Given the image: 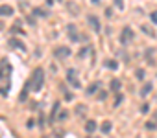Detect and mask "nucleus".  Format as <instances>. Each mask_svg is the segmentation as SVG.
Masks as SVG:
<instances>
[{"label": "nucleus", "mask_w": 157, "mask_h": 138, "mask_svg": "<svg viewBox=\"0 0 157 138\" xmlns=\"http://www.w3.org/2000/svg\"><path fill=\"white\" fill-rule=\"evenodd\" d=\"M43 81H44V72L43 68H35L33 74H32V79H30V87L33 92H39L43 89Z\"/></svg>", "instance_id": "f257e3e1"}, {"label": "nucleus", "mask_w": 157, "mask_h": 138, "mask_svg": "<svg viewBox=\"0 0 157 138\" xmlns=\"http://www.w3.org/2000/svg\"><path fill=\"white\" fill-rule=\"evenodd\" d=\"M13 72V66L11 63L4 57V59H0V79L2 81H10V76Z\"/></svg>", "instance_id": "f03ea898"}, {"label": "nucleus", "mask_w": 157, "mask_h": 138, "mask_svg": "<svg viewBox=\"0 0 157 138\" xmlns=\"http://www.w3.org/2000/svg\"><path fill=\"white\" fill-rule=\"evenodd\" d=\"M67 81H68V85H72L74 89H82V83H80V79H78V76H76V70H67Z\"/></svg>", "instance_id": "7ed1b4c3"}, {"label": "nucleus", "mask_w": 157, "mask_h": 138, "mask_svg": "<svg viewBox=\"0 0 157 138\" xmlns=\"http://www.w3.org/2000/svg\"><path fill=\"white\" fill-rule=\"evenodd\" d=\"M131 39H133V31H131V28H128V26H126V28H122V33H120V44H124V46H126Z\"/></svg>", "instance_id": "20e7f679"}, {"label": "nucleus", "mask_w": 157, "mask_h": 138, "mask_svg": "<svg viewBox=\"0 0 157 138\" xmlns=\"http://www.w3.org/2000/svg\"><path fill=\"white\" fill-rule=\"evenodd\" d=\"M70 48H67V46H57L56 50H54V55L57 57V59H67V57H70Z\"/></svg>", "instance_id": "39448f33"}, {"label": "nucleus", "mask_w": 157, "mask_h": 138, "mask_svg": "<svg viewBox=\"0 0 157 138\" xmlns=\"http://www.w3.org/2000/svg\"><path fill=\"white\" fill-rule=\"evenodd\" d=\"M87 24H89V26H91V28H93L96 33L102 30V26H100V20H98V17H96V15H87Z\"/></svg>", "instance_id": "423d86ee"}, {"label": "nucleus", "mask_w": 157, "mask_h": 138, "mask_svg": "<svg viewBox=\"0 0 157 138\" xmlns=\"http://www.w3.org/2000/svg\"><path fill=\"white\" fill-rule=\"evenodd\" d=\"M11 15H15V11H13L11 6H8V4L0 6V17H11Z\"/></svg>", "instance_id": "0eeeda50"}, {"label": "nucleus", "mask_w": 157, "mask_h": 138, "mask_svg": "<svg viewBox=\"0 0 157 138\" xmlns=\"http://www.w3.org/2000/svg\"><path fill=\"white\" fill-rule=\"evenodd\" d=\"M10 44H11V48H17V50H21V52H26L24 42H22V41H19V39H11V41H10Z\"/></svg>", "instance_id": "6e6552de"}, {"label": "nucleus", "mask_w": 157, "mask_h": 138, "mask_svg": "<svg viewBox=\"0 0 157 138\" xmlns=\"http://www.w3.org/2000/svg\"><path fill=\"white\" fill-rule=\"evenodd\" d=\"M98 89H100V83H98V81H94L93 85H89V87H87L85 94H87V96H93V94H96V92H98Z\"/></svg>", "instance_id": "1a4fd4ad"}, {"label": "nucleus", "mask_w": 157, "mask_h": 138, "mask_svg": "<svg viewBox=\"0 0 157 138\" xmlns=\"http://www.w3.org/2000/svg\"><path fill=\"white\" fill-rule=\"evenodd\" d=\"M109 89H111L113 92H120V89H122V83H120V79H111V83H109Z\"/></svg>", "instance_id": "9d476101"}, {"label": "nucleus", "mask_w": 157, "mask_h": 138, "mask_svg": "<svg viewBox=\"0 0 157 138\" xmlns=\"http://www.w3.org/2000/svg\"><path fill=\"white\" fill-rule=\"evenodd\" d=\"M32 13H33L35 17H39V19H41V17H43V19H44V17H48V11H46V9H43V8H33V11H32Z\"/></svg>", "instance_id": "9b49d317"}, {"label": "nucleus", "mask_w": 157, "mask_h": 138, "mask_svg": "<svg viewBox=\"0 0 157 138\" xmlns=\"http://www.w3.org/2000/svg\"><path fill=\"white\" fill-rule=\"evenodd\" d=\"M85 131H87V133H94V131H96V122H94V120H89V122L85 123Z\"/></svg>", "instance_id": "f8f14e48"}, {"label": "nucleus", "mask_w": 157, "mask_h": 138, "mask_svg": "<svg viewBox=\"0 0 157 138\" xmlns=\"http://www.w3.org/2000/svg\"><path fill=\"white\" fill-rule=\"evenodd\" d=\"M150 92H151V83H150V81H148V83H146V85H144V87H142V90H140V96H142V98H144V96H148V94H150Z\"/></svg>", "instance_id": "ddd939ff"}, {"label": "nucleus", "mask_w": 157, "mask_h": 138, "mask_svg": "<svg viewBox=\"0 0 157 138\" xmlns=\"http://www.w3.org/2000/svg\"><path fill=\"white\" fill-rule=\"evenodd\" d=\"M104 64H105L107 68H111V70H117V68H118V63H117V61H109V59H107Z\"/></svg>", "instance_id": "4468645a"}, {"label": "nucleus", "mask_w": 157, "mask_h": 138, "mask_svg": "<svg viewBox=\"0 0 157 138\" xmlns=\"http://www.w3.org/2000/svg\"><path fill=\"white\" fill-rule=\"evenodd\" d=\"M59 107H61V103H59V101H56V103H54V109H52V114H50V120H56L54 116L57 114V111H59Z\"/></svg>", "instance_id": "2eb2a0df"}, {"label": "nucleus", "mask_w": 157, "mask_h": 138, "mask_svg": "<svg viewBox=\"0 0 157 138\" xmlns=\"http://www.w3.org/2000/svg\"><path fill=\"white\" fill-rule=\"evenodd\" d=\"M111 127H113L111 122H104L102 123V133H111Z\"/></svg>", "instance_id": "dca6fc26"}, {"label": "nucleus", "mask_w": 157, "mask_h": 138, "mask_svg": "<svg viewBox=\"0 0 157 138\" xmlns=\"http://www.w3.org/2000/svg\"><path fill=\"white\" fill-rule=\"evenodd\" d=\"M67 118H68V112H67V111H61V112H59V118H57V120H59V122H65Z\"/></svg>", "instance_id": "f3484780"}, {"label": "nucleus", "mask_w": 157, "mask_h": 138, "mask_svg": "<svg viewBox=\"0 0 157 138\" xmlns=\"http://www.w3.org/2000/svg\"><path fill=\"white\" fill-rule=\"evenodd\" d=\"M122 100H124V96H122V94H118V96L115 98V103H113V105H115V107H118V105L122 103Z\"/></svg>", "instance_id": "a211bd4d"}, {"label": "nucleus", "mask_w": 157, "mask_h": 138, "mask_svg": "<svg viewBox=\"0 0 157 138\" xmlns=\"http://www.w3.org/2000/svg\"><path fill=\"white\" fill-rule=\"evenodd\" d=\"M115 6L122 11V9H124V0H115Z\"/></svg>", "instance_id": "6ab92c4d"}, {"label": "nucleus", "mask_w": 157, "mask_h": 138, "mask_svg": "<svg viewBox=\"0 0 157 138\" xmlns=\"http://www.w3.org/2000/svg\"><path fill=\"white\" fill-rule=\"evenodd\" d=\"M135 76H137V79H144V70H142V68H139Z\"/></svg>", "instance_id": "aec40b11"}, {"label": "nucleus", "mask_w": 157, "mask_h": 138, "mask_svg": "<svg viewBox=\"0 0 157 138\" xmlns=\"http://www.w3.org/2000/svg\"><path fill=\"white\" fill-rule=\"evenodd\" d=\"M150 19H151V22H153V24H157V11H153V13L150 15Z\"/></svg>", "instance_id": "412c9836"}, {"label": "nucleus", "mask_w": 157, "mask_h": 138, "mask_svg": "<svg viewBox=\"0 0 157 138\" xmlns=\"http://www.w3.org/2000/svg\"><path fill=\"white\" fill-rule=\"evenodd\" d=\"M140 30H142V31H144V33H148V35H150V37H153V33H151V31H150V28H146V26H142V28H140Z\"/></svg>", "instance_id": "4be33fe9"}, {"label": "nucleus", "mask_w": 157, "mask_h": 138, "mask_svg": "<svg viewBox=\"0 0 157 138\" xmlns=\"http://www.w3.org/2000/svg\"><path fill=\"white\" fill-rule=\"evenodd\" d=\"M146 129H155V122H148L146 123Z\"/></svg>", "instance_id": "5701e85b"}, {"label": "nucleus", "mask_w": 157, "mask_h": 138, "mask_svg": "<svg viewBox=\"0 0 157 138\" xmlns=\"http://www.w3.org/2000/svg\"><path fill=\"white\" fill-rule=\"evenodd\" d=\"M105 17L111 19V17H113V9H105Z\"/></svg>", "instance_id": "b1692460"}, {"label": "nucleus", "mask_w": 157, "mask_h": 138, "mask_svg": "<svg viewBox=\"0 0 157 138\" xmlns=\"http://www.w3.org/2000/svg\"><path fill=\"white\" fill-rule=\"evenodd\" d=\"M140 111H142V112H144V114H146V112H148V111H150V105H142V107H140Z\"/></svg>", "instance_id": "393cba45"}, {"label": "nucleus", "mask_w": 157, "mask_h": 138, "mask_svg": "<svg viewBox=\"0 0 157 138\" xmlns=\"http://www.w3.org/2000/svg\"><path fill=\"white\" fill-rule=\"evenodd\" d=\"M54 4V0H46V6H52Z\"/></svg>", "instance_id": "a878e982"}, {"label": "nucleus", "mask_w": 157, "mask_h": 138, "mask_svg": "<svg viewBox=\"0 0 157 138\" xmlns=\"http://www.w3.org/2000/svg\"><path fill=\"white\" fill-rule=\"evenodd\" d=\"M91 2H93V4H100V0H91Z\"/></svg>", "instance_id": "bb28decb"}, {"label": "nucleus", "mask_w": 157, "mask_h": 138, "mask_svg": "<svg viewBox=\"0 0 157 138\" xmlns=\"http://www.w3.org/2000/svg\"><path fill=\"white\" fill-rule=\"evenodd\" d=\"M57 2H61V0H57Z\"/></svg>", "instance_id": "cd10ccee"}]
</instances>
